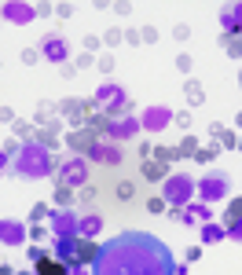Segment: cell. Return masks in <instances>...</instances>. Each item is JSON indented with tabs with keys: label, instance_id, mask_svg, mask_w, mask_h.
Returning <instances> with one entry per match:
<instances>
[{
	"label": "cell",
	"instance_id": "6da1fadb",
	"mask_svg": "<svg viewBox=\"0 0 242 275\" xmlns=\"http://www.w3.org/2000/svg\"><path fill=\"white\" fill-rule=\"evenodd\" d=\"M176 261L165 250V242L147 231H121L110 242H103L92 275H173Z\"/></svg>",
	"mask_w": 242,
	"mask_h": 275
},
{
	"label": "cell",
	"instance_id": "7a4b0ae2",
	"mask_svg": "<svg viewBox=\"0 0 242 275\" xmlns=\"http://www.w3.org/2000/svg\"><path fill=\"white\" fill-rule=\"evenodd\" d=\"M52 169H55V158H52L48 143H41V140H22V147L11 158V173L22 180H44Z\"/></svg>",
	"mask_w": 242,
	"mask_h": 275
},
{
	"label": "cell",
	"instance_id": "3957f363",
	"mask_svg": "<svg viewBox=\"0 0 242 275\" xmlns=\"http://www.w3.org/2000/svg\"><path fill=\"white\" fill-rule=\"evenodd\" d=\"M194 187H198V180H191L187 173H169L162 180V198H165L169 209H180L194 198Z\"/></svg>",
	"mask_w": 242,
	"mask_h": 275
},
{
	"label": "cell",
	"instance_id": "277c9868",
	"mask_svg": "<svg viewBox=\"0 0 242 275\" xmlns=\"http://www.w3.org/2000/svg\"><path fill=\"white\" fill-rule=\"evenodd\" d=\"M88 173H92V169H88V158H81V154H73V158H63V162H59V176H55V183H59V187H85V183H88Z\"/></svg>",
	"mask_w": 242,
	"mask_h": 275
},
{
	"label": "cell",
	"instance_id": "5b68a950",
	"mask_svg": "<svg viewBox=\"0 0 242 275\" xmlns=\"http://www.w3.org/2000/svg\"><path fill=\"white\" fill-rule=\"evenodd\" d=\"M198 198L206 206H213V202H224V198L231 194V176L228 173H206L202 180H198Z\"/></svg>",
	"mask_w": 242,
	"mask_h": 275
},
{
	"label": "cell",
	"instance_id": "8992f818",
	"mask_svg": "<svg viewBox=\"0 0 242 275\" xmlns=\"http://www.w3.org/2000/svg\"><path fill=\"white\" fill-rule=\"evenodd\" d=\"M96 106H103L107 117H117V114L129 106V92L121 88V85H103V88L96 92Z\"/></svg>",
	"mask_w": 242,
	"mask_h": 275
},
{
	"label": "cell",
	"instance_id": "52a82bcc",
	"mask_svg": "<svg viewBox=\"0 0 242 275\" xmlns=\"http://www.w3.org/2000/svg\"><path fill=\"white\" fill-rule=\"evenodd\" d=\"M85 158H92V162H99V165H121V162H125V147L114 143V140H96L92 150H88Z\"/></svg>",
	"mask_w": 242,
	"mask_h": 275
},
{
	"label": "cell",
	"instance_id": "ba28073f",
	"mask_svg": "<svg viewBox=\"0 0 242 275\" xmlns=\"http://www.w3.org/2000/svg\"><path fill=\"white\" fill-rule=\"evenodd\" d=\"M77 213L73 209H52V217H48V227H52V235L55 239H73L77 235Z\"/></svg>",
	"mask_w": 242,
	"mask_h": 275
},
{
	"label": "cell",
	"instance_id": "9c48e42d",
	"mask_svg": "<svg viewBox=\"0 0 242 275\" xmlns=\"http://www.w3.org/2000/svg\"><path fill=\"white\" fill-rule=\"evenodd\" d=\"M140 132H143V125L136 117H110L107 121V140H114V143H129Z\"/></svg>",
	"mask_w": 242,
	"mask_h": 275
},
{
	"label": "cell",
	"instance_id": "30bf717a",
	"mask_svg": "<svg viewBox=\"0 0 242 275\" xmlns=\"http://www.w3.org/2000/svg\"><path fill=\"white\" fill-rule=\"evenodd\" d=\"M41 59H48V63L55 66H66V59H70V44L59 37V33H48L41 41Z\"/></svg>",
	"mask_w": 242,
	"mask_h": 275
},
{
	"label": "cell",
	"instance_id": "8fae6325",
	"mask_svg": "<svg viewBox=\"0 0 242 275\" xmlns=\"http://www.w3.org/2000/svg\"><path fill=\"white\" fill-rule=\"evenodd\" d=\"M140 125L150 129V132H162V129L173 125V110H169V106H147L143 117H140Z\"/></svg>",
	"mask_w": 242,
	"mask_h": 275
},
{
	"label": "cell",
	"instance_id": "7c38bea8",
	"mask_svg": "<svg viewBox=\"0 0 242 275\" xmlns=\"http://www.w3.org/2000/svg\"><path fill=\"white\" fill-rule=\"evenodd\" d=\"M0 11H4V19H8V22H19V26L37 19V8H29V4H15V0H11V4H4Z\"/></svg>",
	"mask_w": 242,
	"mask_h": 275
},
{
	"label": "cell",
	"instance_id": "4fadbf2b",
	"mask_svg": "<svg viewBox=\"0 0 242 275\" xmlns=\"http://www.w3.org/2000/svg\"><path fill=\"white\" fill-rule=\"evenodd\" d=\"M0 242H4V246H22L26 242V227L15 224V220H0Z\"/></svg>",
	"mask_w": 242,
	"mask_h": 275
},
{
	"label": "cell",
	"instance_id": "5bb4252c",
	"mask_svg": "<svg viewBox=\"0 0 242 275\" xmlns=\"http://www.w3.org/2000/svg\"><path fill=\"white\" fill-rule=\"evenodd\" d=\"M220 26H224V37H235V29H242V4H228L220 11Z\"/></svg>",
	"mask_w": 242,
	"mask_h": 275
},
{
	"label": "cell",
	"instance_id": "9a60e30c",
	"mask_svg": "<svg viewBox=\"0 0 242 275\" xmlns=\"http://www.w3.org/2000/svg\"><path fill=\"white\" fill-rule=\"evenodd\" d=\"M99 231H103V217H99V213H88V217L77 220V235L81 239H96Z\"/></svg>",
	"mask_w": 242,
	"mask_h": 275
},
{
	"label": "cell",
	"instance_id": "2e32d148",
	"mask_svg": "<svg viewBox=\"0 0 242 275\" xmlns=\"http://www.w3.org/2000/svg\"><path fill=\"white\" fill-rule=\"evenodd\" d=\"M33 264H37V275H70V271H66V261L48 257V253H44L41 261H33Z\"/></svg>",
	"mask_w": 242,
	"mask_h": 275
},
{
	"label": "cell",
	"instance_id": "e0dca14e",
	"mask_svg": "<svg viewBox=\"0 0 242 275\" xmlns=\"http://www.w3.org/2000/svg\"><path fill=\"white\" fill-rule=\"evenodd\" d=\"M52 257H59V261H73V257H77V235L73 239H55Z\"/></svg>",
	"mask_w": 242,
	"mask_h": 275
},
{
	"label": "cell",
	"instance_id": "ac0fdd59",
	"mask_svg": "<svg viewBox=\"0 0 242 275\" xmlns=\"http://www.w3.org/2000/svg\"><path fill=\"white\" fill-rule=\"evenodd\" d=\"M96 253H99V246L92 239H77V257H73V261H77V264H92Z\"/></svg>",
	"mask_w": 242,
	"mask_h": 275
},
{
	"label": "cell",
	"instance_id": "d6986e66",
	"mask_svg": "<svg viewBox=\"0 0 242 275\" xmlns=\"http://www.w3.org/2000/svg\"><path fill=\"white\" fill-rule=\"evenodd\" d=\"M198 235H202V242H220V239H228V227H224V224H202L198 227Z\"/></svg>",
	"mask_w": 242,
	"mask_h": 275
},
{
	"label": "cell",
	"instance_id": "ffe728a7",
	"mask_svg": "<svg viewBox=\"0 0 242 275\" xmlns=\"http://www.w3.org/2000/svg\"><path fill=\"white\" fill-rule=\"evenodd\" d=\"M99 140V136H96V129H85V132H70V147H77V150H92V143Z\"/></svg>",
	"mask_w": 242,
	"mask_h": 275
},
{
	"label": "cell",
	"instance_id": "44dd1931",
	"mask_svg": "<svg viewBox=\"0 0 242 275\" xmlns=\"http://www.w3.org/2000/svg\"><path fill=\"white\" fill-rule=\"evenodd\" d=\"M143 176H147V180H165V176H169V173H165V162L147 158V162H143Z\"/></svg>",
	"mask_w": 242,
	"mask_h": 275
},
{
	"label": "cell",
	"instance_id": "7402d4cb",
	"mask_svg": "<svg viewBox=\"0 0 242 275\" xmlns=\"http://www.w3.org/2000/svg\"><path fill=\"white\" fill-rule=\"evenodd\" d=\"M217 154H220V143H206V147H198V150H194V162L209 165V162H213Z\"/></svg>",
	"mask_w": 242,
	"mask_h": 275
},
{
	"label": "cell",
	"instance_id": "603a6c76",
	"mask_svg": "<svg viewBox=\"0 0 242 275\" xmlns=\"http://www.w3.org/2000/svg\"><path fill=\"white\" fill-rule=\"evenodd\" d=\"M238 220H242V198H235V202L228 206V213H224V227H231Z\"/></svg>",
	"mask_w": 242,
	"mask_h": 275
},
{
	"label": "cell",
	"instance_id": "cb8c5ba5",
	"mask_svg": "<svg viewBox=\"0 0 242 275\" xmlns=\"http://www.w3.org/2000/svg\"><path fill=\"white\" fill-rule=\"evenodd\" d=\"M52 202H55L59 209H66V206H70V187H59V183H55V194H52Z\"/></svg>",
	"mask_w": 242,
	"mask_h": 275
},
{
	"label": "cell",
	"instance_id": "d4e9b609",
	"mask_svg": "<svg viewBox=\"0 0 242 275\" xmlns=\"http://www.w3.org/2000/svg\"><path fill=\"white\" fill-rule=\"evenodd\" d=\"M202 96H206L202 85H198V81H191V85H187V99H191V106H198V103H202Z\"/></svg>",
	"mask_w": 242,
	"mask_h": 275
},
{
	"label": "cell",
	"instance_id": "484cf974",
	"mask_svg": "<svg viewBox=\"0 0 242 275\" xmlns=\"http://www.w3.org/2000/svg\"><path fill=\"white\" fill-rule=\"evenodd\" d=\"M154 41H158V29L154 26H143L140 29V44H154Z\"/></svg>",
	"mask_w": 242,
	"mask_h": 275
},
{
	"label": "cell",
	"instance_id": "4316f807",
	"mask_svg": "<svg viewBox=\"0 0 242 275\" xmlns=\"http://www.w3.org/2000/svg\"><path fill=\"white\" fill-rule=\"evenodd\" d=\"M173 37H176V41H187V37H191V26L176 22V26H173Z\"/></svg>",
	"mask_w": 242,
	"mask_h": 275
},
{
	"label": "cell",
	"instance_id": "83f0119b",
	"mask_svg": "<svg viewBox=\"0 0 242 275\" xmlns=\"http://www.w3.org/2000/svg\"><path fill=\"white\" fill-rule=\"evenodd\" d=\"M37 59H41V52H37V48H22V63H26V66H33Z\"/></svg>",
	"mask_w": 242,
	"mask_h": 275
},
{
	"label": "cell",
	"instance_id": "f1b7e54d",
	"mask_svg": "<svg viewBox=\"0 0 242 275\" xmlns=\"http://www.w3.org/2000/svg\"><path fill=\"white\" fill-rule=\"evenodd\" d=\"M228 52H231V55H242V37H238V33L228 37Z\"/></svg>",
	"mask_w": 242,
	"mask_h": 275
},
{
	"label": "cell",
	"instance_id": "f546056e",
	"mask_svg": "<svg viewBox=\"0 0 242 275\" xmlns=\"http://www.w3.org/2000/svg\"><path fill=\"white\" fill-rule=\"evenodd\" d=\"M121 44V29H107V48H117Z\"/></svg>",
	"mask_w": 242,
	"mask_h": 275
},
{
	"label": "cell",
	"instance_id": "4dcf8cb0",
	"mask_svg": "<svg viewBox=\"0 0 242 275\" xmlns=\"http://www.w3.org/2000/svg\"><path fill=\"white\" fill-rule=\"evenodd\" d=\"M11 165V147H0V173Z\"/></svg>",
	"mask_w": 242,
	"mask_h": 275
},
{
	"label": "cell",
	"instance_id": "1f68e13d",
	"mask_svg": "<svg viewBox=\"0 0 242 275\" xmlns=\"http://www.w3.org/2000/svg\"><path fill=\"white\" fill-rule=\"evenodd\" d=\"M194 150H198V143H194V140H191V136H187V140H184V143H180V154H194Z\"/></svg>",
	"mask_w": 242,
	"mask_h": 275
},
{
	"label": "cell",
	"instance_id": "d6a6232c",
	"mask_svg": "<svg viewBox=\"0 0 242 275\" xmlns=\"http://www.w3.org/2000/svg\"><path fill=\"white\" fill-rule=\"evenodd\" d=\"M228 239H235V242H242V220H238V224H231V227H228Z\"/></svg>",
	"mask_w": 242,
	"mask_h": 275
},
{
	"label": "cell",
	"instance_id": "836d02e7",
	"mask_svg": "<svg viewBox=\"0 0 242 275\" xmlns=\"http://www.w3.org/2000/svg\"><path fill=\"white\" fill-rule=\"evenodd\" d=\"M99 70L110 73V70H114V55H103V59H99Z\"/></svg>",
	"mask_w": 242,
	"mask_h": 275
},
{
	"label": "cell",
	"instance_id": "e575fe53",
	"mask_svg": "<svg viewBox=\"0 0 242 275\" xmlns=\"http://www.w3.org/2000/svg\"><path fill=\"white\" fill-rule=\"evenodd\" d=\"M173 121H176L180 129H187V125H191V114H187V110H184V114H173Z\"/></svg>",
	"mask_w": 242,
	"mask_h": 275
},
{
	"label": "cell",
	"instance_id": "d590c367",
	"mask_svg": "<svg viewBox=\"0 0 242 275\" xmlns=\"http://www.w3.org/2000/svg\"><path fill=\"white\" fill-rule=\"evenodd\" d=\"M147 209H154V213H162V209H165V198H147Z\"/></svg>",
	"mask_w": 242,
	"mask_h": 275
},
{
	"label": "cell",
	"instance_id": "8d00e7d4",
	"mask_svg": "<svg viewBox=\"0 0 242 275\" xmlns=\"http://www.w3.org/2000/svg\"><path fill=\"white\" fill-rule=\"evenodd\" d=\"M15 132H19L22 140H26V136H29V121H15Z\"/></svg>",
	"mask_w": 242,
	"mask_h": 275
},
{
	"label": "cell",
	"instance_id": "74e56055",
	"mask_svg": "<svg viewBox=\"0 0 242 275\" xmlns=\"http://www.w3.org/2000/svg\"><path fill=\"white\" fill-rule=\"evenodd\" d=\"M176 66H180V70L187 73V70H191V55H180V59H176Z\"/></svg>",
	"mask_w": 242,
	"mask_h": 275
},
{
	"label": "cell",
	"instance_id": "f35d334b",
	"mask_svg": "<svg viewBox=\"0 0 242 275\" xmlns=\"http://www.w3.org/2000/svg\"><path fill=\"white\" fill-rule=\"evenodd\" d=\"M55 15H59V19H66V15H73V8H70V4H59Z\"/></svg>",
	"mask_w": 242,
	"mask_h": 275
},
{
	"label": "cell",
	"instance_id": "ab89813d",
	"mask_svg": "<svg viewBox=\"0 0 242 275\" xmlns=\"http://www.w3.org/2000/svg\"><path fill=\"white\" fill-rule=\"evenodd\" d=\"M0 275H15V268H8V264H0Z\"/></svg>",
	"mask_w": 242,
	"mask_h": 275
},
{
	"label": "cell",
	"instance_id": "60d3db41",
	"mask_svg": "<svg viewBox=\"0 0 242 275\" xmlns=\"http://www.w3.org/2000/svg\"><path fill=\"white\" fill-rule=\"evenodd\" d=\"M33 275H37V271H33Z\"/></svg>",
	"mask_w": 242,
	"mask_h": 275
}]
</instances>
